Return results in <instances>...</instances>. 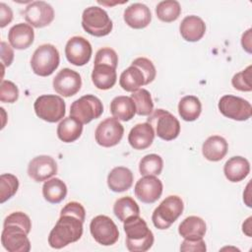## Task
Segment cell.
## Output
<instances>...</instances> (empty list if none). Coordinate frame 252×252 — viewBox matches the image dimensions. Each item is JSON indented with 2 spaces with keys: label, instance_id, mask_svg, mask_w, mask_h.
<instances>
[{
  "label": "cell",
  "instance_id": "1",
  "mask_svg": "<svg viewBox=\"0 0 252 252\" xmlns=\"http://www.w3.org/2000/svg\"><path fill=\"white\" fill-rule=\"evenodd\" d=\"M32 228V221L23 212H14L4 220L1 234L3 247L9 252H29L31 242L28 238Z\"/></svg>",
  "mask_w": 252,
  "mask_h": 252
},
{
  "label": "cell",
  "instance_id": "2",
  "mask_svg": "<svg viewBox=\"0 0 252 252\" xmlns=\"http://www.w3.org/2000/svg\"><path fill=\"white\" fill-rule=\"evenodd\" d=\"M84 221L76 215L60 212V218L48 236V244L54 249H61L78 241L83 234Z\"/></svg>",
  "mask_w": 252,
  "mask_h": 252
},
{
  "label": "cell",
  "instance_id": "3",
  "mask_svg": "<svg viewBox=\"0 0 252 252\" xmlns=\"http://www.w3.org/2000/svg\"><path fill=\"white\" fill-rule=\"evenodd\" d=\"M126 233V247L131 252L148 251L154 244V234L147 222L139 216L128 218L123 224Z\"/></svg>",
  "mask_w": 252,
  "mask_h": 252
},
{
  "label": "cell",
  "instance_id": "4",
  "mask_svg": "<svg viewBox=\"0 0 252 252\" xmlns=\"http://www.w3.org/2000/svg\"><path fill=\"white\" fill-rule=\"evenodd\" d=\"M184 209L183 201L176 195L166 197L158 208L155 209L152 220L158 229H166L182 215Z\"/></svg>",
  "mask_w": 252,
  "mask_h": 252
},
{
  "label": "cell",
  "instance_id": "5",
  "mask_svg": "<svg viewBox=\"0 0 252 252\" xmlns=\"http://www.w3.org/2000/svg\"><path fill=\"white\" fill-rule=\"evenodd\" d=\"M82 27L89 34L101 37L110 33L113 24L102 8L91 6L83 12Z\"/></svg>",
  "mask_w": 252,
  "mask_h": 252
},
{
  "label": "cell",
  "instance_id": "6",
  "mask_svg": "<svg viewBox=\"0 0 252 252\" xmlns=\"http://www.w3.org/2000/svg\"><path fill=\"white\" fill-rule=\"evenodd\" d=\"M60 56L57 48L45 43L38 46L31 59V66L34 74L40 77L50 76L59 66Z\"/></svg>",
  "mask_w": 252,
  "mask_h": 252
},
{
  "label": "cell",
  "instance_id": "7",
  "mask_svg": "<svg viewBox=\"0 0 252 252\" xmlns=\"http://www.w3.org/2000/svg\"><path fill=\"white\" fill-rule=\"evenodd\" d=\"M147 122L153 127L158 137L164 141H171L180 133L178 119L167 110L158 108L153 111L147 118Z\"/></svg>",
  "mask_w": 252,
  "mask_h": 252
},
{
  "label": "cell",
  "instance_id": "8",
  "mask_svg": "<svg viewBox=\"0 0 252 252\" xmlns=\"http://www.w3.org/2000/svg\"><path fill=\"white\" fill-rule=\"evenodd\" d=\"M34 112L40 119L55 123L65 116V101L56 94H42L38 96L33 103Z\"/></svg>",
  "mask_w": 252,
  "mask_h": 252
},
{
  "label": "cell",
  "instance_id": "9",
  "mask_svg": "<svg viewBox=\"0 0 252 252\" xmlns=\"http://www.w3.org/2000/svg\"><path fill=\"white\" fill-rule=\"evenodd\" d=\"M102 112L103 106L101 100L93 94L81 96L73 101L70 107V116L82 124H88L92 120L98 118Z\"/></svg>",
  "mask_w": 252,
  "mask_h": 252
},
{
  "label": "cell",
  "instance_id": "10",
  "mask_svg": "<svg viewBox=\"0 0 252 252\" xmlns=\"http://www.w3.org/2000/svg\"><path fill=\"white\" fill-rule=\"evenodd\" d=\"M90 231L94 239L103 246H110L119 238L118 227L109 217L103 215L96 216L91 220Z\"/></svg>",
  "mask_w": 252,
  "mask_h": 252
},
{
  "label": "cell",
  "instance_id": "11",
  "mask_svg": "<svg viewBox=\"0 0 252 252\" xmlns=\"http://www.w3.org/2000/svg\"><path fill=\"white\" fill-rule=\"evenodd\" d=\"M218 106L223 116L232 120L245 121L252 115L250 102L239 96L225 94L220 97Z\"/></svg>",
  "mask_w": 252,
  "mask_h": 252
},
{
  "label": "cell",
  "instance_id": "12",
  "mask_svg": "<svg viewBox=\"0 0 252 252\" xmlns=\"http://www.w3.org/2000/svg\"><path fill=\"white\" fill-rule=\"evenodd\" d=\"M124 128L119 120L109 117L101 121L94 132L96 143L104 148L116 146L122 139Z\"/></svg>",
  "mask_w": 252,
  "mask_h": 252
},
{
  "label": "cell",
  "instance_id": "13",
  "mask_svg": "<svg viewBox=\"0 0 252 252\" xmlns=\"http://www.w3.org/2000/svg\"><path fill=\"white\" fill-rule=\"evenodd\" d=\"M25 20L33 28L48 26L54 19V10L50 4L44 1H33L24 11Z\"/></svg>",
  "mask_w": 252,
  "mask_h": 252
},
{
  "label": "cell",
  "instance_id": "14",
  "mask_svg": "<svg viewBox=\"0 0 252 252\" xmlns=\"http://www.w3.org/2000/svg\"><path fill=\"white\" fill-rule=\"evenodd\" d=\"M92 45L83 36L71 37L65 46V55L67 60L75 66L86 65L92 57Z\"/></svg>",
  "mask_w": 252,
  "mask_h": 252
},
{
  "label": "cell",
  "instance_id": "15",
  "mask_svg": "<svg viewBox=\"0 0 252 252\" xmlns=\"http://www.w3.org/2000/svg\"><path fill=\"white\" fill-rule=\"evenodd\" d=\"M53 89L58 94L69 97L76 94L82 87V79L78 72L64 68L54 77Z\"/></svg>",
  "mask_w": 252,
  "mask_h": 252
},
{
  "label": "cell",
  "instance_id": "16",
  "mask_svg": "<svg viewBox=\"0 0 252 252\" xmlns=\"http://www.w3.org/2000/svg\"><path fill=\"white\" fill-rule=\"evenodd\" d=\"M134 192L141 202L152 204L158 201L161 196L162 183L154 175H146L137 181Z\"/></svg>",
  "mask_w": 252,
  "mask_h": 252
},
{
  "label": "cell",
  "instance_id": "17",
  "mask_svg": "<svg viewBox=\"0 0 252 252\" xmlns=\"http://www.w3.org/2000/svg\"><path fill=\"white\" fill-rule=\"evenodd\" d=\"M57 173V163L50 156H37L28 165V174L35 182L49 179Z\"/></svg>",
  "mask_w": 252,
  "mask_h": 252
},
{
  "label": "cell",
  "instance_id": "18",
  "mask_svg": "<svg viewBox=\"0 0 252 252\" xmlns=\"http://www.w3.org/2000/svg\"><path fill=\"white\" fill-rule=\"evenodd\" d=\"M123 18L130 28L140 30L149 26L152 20V14L150 8L145 4L133 3L125 9Z\"/></svg>",
  "mask_w": 252,
  "mask_h": 252
},
{
  "label": "cell",
  "instance_id": "19",
  "mask_svg": "<svg viewBox=\"0 0 252 252\" xmlns=\"http://www.w3.org/2000/svg\"><path fill=\"white\" fill-rule=\"evenodd\" d=\"M34 39V32L29 24L19 23L13 26L8 32L10 45L15 49H27L32 45Z\"/></svg>",
  "mask_w": 252,
  "mask_h": 252
},
{
  "label": "cell",
  "instance_id": "20",
  "mask_svg": "<svg viewBox=\"0 0 252 252\" xmlns=\"http://www.w3.org/2000/svg\"><path fill=\"white\" fill-rule=\"evenodd\" d=\"M155 139V131L148 123H139L129 132L128 142L135 150H145L149 148Z\"/></svg>",
  "mask_w": 252,
  "mask_h": 252
},
{
  "label": "cell",
  "instance_id": "21",
  "mask_svg": "<svg viewBox=\"0 0 252 252\" xmlns=\"http://www.w3.org/2000/svg\"><path fill=\"white\" fill-rule=\"evenodd\" d=\"M179 32L186 41L195 42L204 36L206 32V25L198 16H187L182 20L179 26Z\"/></svg>",
  "mask_w": 252,
  "mask_h": 252
},
{
  "label": "cell",
  "instance_id": "22",
  "mask_svg": "<svg viewBox=\"0 0 252 252\" xmlns=\"http://www.w3.org/2000/svg\"><path fill=\"white\" fill-rule=\"evenodd\" d=\"M132 171L124 166L114 167L107 175V185L109 189L116 193H121L130 189L133 184Z\"/></svg>",
  "mask_w": 252,
  "mask_h": 252
},
{
  "label": "cell",
  "instance_id": "23",
  "mask_svg": "<svg viewBox=\"0 0 252 252\" xmlns=\"http://www.w3.org/2000/svg\"><path fill=\"white\" fill-rule=\"evenodd\" d=\"M250 172L249 161L240 156L230 158L223 166V173L230 182H239L243 180Z\"/></svg>",
  "mask_w": 252,
  "mask_h": 252
},
{
  "label": "cell",
  "instance_id": "24",
  "mask_svg": "<svg viewBox=\"0 0 252 252\" xmlns=\"http://www.w3.org/2000/svg\"><path fill=\"white\" fill-rule=\"evenodd\" d=\"M228 145L224 138L214 135L209 137L202 146V153L206 159L210 161H219L227 154Z\"/></svg>",
  "mask_w": 252,
  "mask_h": 252
},
{
  "label": "cell",
  "instance_id": "25",
  "mask_svg": "<svg viewBox=\"0 0 252 252\" xmlns=\"http://www.w3.org/2000/svg\"><path fill=\"white\" fill-rule=\"evenodd\" d=\"M117 75L116 69L104 64H96L94 65V69L92 72V81L94 87L98 90H109L116 83Z\"/></svg>",
  "mask_w": 252,
  "mask_h": 252
},
{
  "label": "cell",
  "instance_id": "26",
  "mask_svg": "<svg viewBox=\"0 0 252 252\" xmlns=\"http://www.w3.org/2000/svg\"><path fill=\"white\" fill-rule=\"evenodd\" d=\"M110 112L115 119L126 122L136 114V106L131 96L118 95L110 102Z\"/></svg>",
  "mask_w": 252,
  "mask_h": 252
},
{
  "label": "cell",
  "instance_id": "27",
  "mask_svg": "<svg viewBox=\"0 0 252 252\" xmlns=\"http://www.w3.org/2000/svg\"><path fill=\"white\" fill-rule=\"evenodd\" d=\"M207 230L206 222L203 219L196 216H190L184 219L179 226L178 232L185 239L203 238Z\"/></svg>",
  "mask_w": 252,
  "mask_h": 252
},
{
  "label": "cell",
  "instance_id": "28",
  "mask_svg": "<svg viewBox=\"0 0 252 252\" xmlns=\"http://www.w3.org/2000/svg\"><path fill=\"white\" fill-rule=\"evenodd\" d=\"M57 136L64 143H72L80 138L83 124L72 116L63 118L57 126Z\"/></svg>",
  "mask_w": 252,
  "mask_h": 252
},
{
  "label": "cell",
  "instance_id": "29",
  "mask_svg": "<svg viewBox=\"0 0 252 252\" xmlns=\"http://www.w3.org/2000/svg\"><path fill=\"white\" fill-rule=\"evenodd\" d=\"M119 85L124 91L133 93L138 91L140 87L146 85V78L138 67L131 65L121 73Z\"/></svg>",
  "mask_w": 252,
  "mask_h": 252
},
{
  "label": "cell",
  "instance_id": "30",
  "mask_svg": "<svg viewBox=\"0 0 252 252\" xmlns=\"http://www.w3.org/2000/svg\"><path fill=\"white\" fill-rule=\"evenodd\" d=\"M42 195L47 202L58 204L65 199L67 195V186L59 178L48 179L42 186Z\"/></svg>",
  "mask_w": 252,
  "mask_h": 252
},
{
  "label": "cell",
  "instance_id": "31",
  "mask_svg": "<svg viewBox=\"0 0 252 252\" xmlns=\"http://www.w3.org/2000/svg\"><path fill=\"white\" fill-rule=\"evenodd\" d=\"M202 111L200 99L195 95H185L178 103V113L184 121L196 120Z\"/></svg>",
  "mask_w": 252,
  "mask_h": 252
},
{
  "label": "cell",
  "instance_id": "32",
  "mask_svg": "<svg viewBox=\"0 0 252 252\" xmlns=\"http://www.w3.org/2000/svg\"><path fill=\"white\" fill-rule=\"evenodd\" d=\"M113 213L120 221H125L128 218L140 215V208L136 201L129 196L119 198L113 206Z\"/></svg>",
  "mask_w": 252,
  "mask_h": 252
},
{
  "label": "cell",
  "instance_id": "33",
  "mask_svg": "<svg viewBox=\"0 0 252 252\" xmlns=\"http://www.w3.org/2000/svg\"><path fill=\"white\" fill-rule=\"evenodd\" d=\"M157 17L165 23L176 21L181 14V7L176 0H164L159 2L156 7Z\"/></svg>",
  "mask_w": 252,
  "mask_h": 252
},
{
  "label": "cell",
  "instance_id": "34",
  "mask_svg": "<svg viewBox=\"0 0 252 252\" xmlns=\"http://www.w3.org/2000/svg\"><path fill=\"white\" fill-rule=\"evenodd\" d=\"M136 106V113L142 116L150 115L154 110V102L151 94L146 89H139L131 94Z\"/></svg>",
  "mask_w": 252,
  "mask_h": 252
},
{
  "label": "cell",
  "instance_id": "35",
  "mask_svg": "<svg viewBox=\"0 0 252 252\" xmlns=\"http://www.w3.org/2000/svg\"><path fill=\"white\" fill-rule=\"evenodd\" d=\"M163 167L162 158L157 154H150L142 158L139 163V171L143 176H157L161 173Z\"/></svg>",
  "mask_w": 252,
  "mask_h": 252
},
{
  "label": "cell",
  "instance_id": "36",
  "mask_svg": "<svg viewBox=\"0 0 252 252\" xmlns=\"http://www.w3.org/2000/svg\"><path fill=\"white\" fill-rule=\"evenodd\" d=\"M19 188L18 178L11 173H3L0 176V203L11 199Z\"/></svg>",
  "mask_w": 252,
  "mask_h": 252
},
{
  "label": "cell",
  "instance_id": "37",
  "mask_svg": "<svg viewBox=\"0 0 252 252\" xmlns=\"http://www.w3.org/2000/svg\"><path fill=\"white\" fill-rule=\"evenodd\" d=\"M251 70L252 66L249 65L243 71L236 73L232 79L231 84L234 89L241 91V92H251L252 91V84H251Z\"/></svg>",
  "mask_w": 252,
  "mask_h": 252
},
{
  "label": "cell",
  "instance_id": "38",
  "mask_svg": "<svg viewBox=\"0 0 252 252\" xmlns=\"http://www.w3.org/2000/svg\"><path fill=\"white\" fill-rule=\"evenodd\" d=\"M96 64H104V65H109L113 68L116 69L117 64H118V55L110 47H102L99 50H97L94 58V65Z\"/></svg>",
  "mask_w": 252,
  "mask_h": 252
},
{
  "label": "cell",
  "instance_id": "39",
  "mask_svg": "<svg viewBox=\"0 0 252 252\" xmlns=\"http://www.w3.org/2000/svg\"><path fill=\"white\" fill-rule=\"evenodd\" d=\"M131 65H134L136 67H138L144 74L145 78H146V85H149L150 83H152L157 75V71H156V67L153 64V62L145 57H139L133 60V62L131 63Z\"/></svg>",
  "mask_w": 252,
  "mask_h": 252
},
{
  "label": "cell",
  "instance_id": "40",
  "mask_svg": "<svg viewBox=\"0 0 252 252\" xmlns=\"http://www.w3.org/2000/svg\"><path fill=\"white\" fill-rule=\"evenodd\" d=\"M19 97L18 87L11 81L3 80L0 88V100L2 102L13 103Z\"/></svg>",
  "mask_w": 252,
  "mask_h": 252
},
{
  "label": "cell",
  "instance_id": "41",
  "mask_svg": "<svg viewBox=\"0 0 252 252\" xmlns=\"http://www.w3.org/2000/svg\"><path fill=\"white\" fill-rule=\"evenodd\" d=\"M207 250L206 243L203 240V238H198V239H185L182 241L180 245V251L182 252H205Z\"/></svg>",
  "mask_w": 252,
  "mask_h": 252
},
{
  "label": "cell",
  "instance_id": "42",
  "mask_svg": "<svg viewBox=\"0 0 252 252\" xmlns=\"http://www.w3.org/2000/svg\"><path fill=\"white\" fill-rule=\"evenodd\" d=\"M14 59V51L11 45L1 41V62L3 66H10Z\"/></svg>",
  "mask_w": 252,
  "mask_h": 252
},
{
  "label": "cell",
  "instance_id": "43",
  "mask_svg": "<svg viewBox=\"0 0 252 252\" xmlns=\"http://www.w3.org/2000/svg\"><path fill=\"white\" fill-rule=\"evenodd\" d=\"M13 20L12 9L5 3H0V28H5Z\"/></svg>",
  "mask_w": 252,
  "mask_h": 252
},
{
  "label": "cell",
  "instance_id": "44",
  "mask_svg": "<svg viewBox=\"0 0 252 252\" xmlns=\"http://www.w3.org/2000/svg\"><path fill=\"white\" fill-rule=\"evenodd\" d=\"M251 29H249L245 33H243L242 35V39H241V44L243 46V48L247 51V52H251V43H250V38H251Z\"/></svg>",
  "mask_w": 252,
  "mask_h": 252
},
{
  "label": "cell",
  "instance_id": "45",
  "mask_svg": "<svg viewBox=\"0 0 252 252\" xmlns=\"http://www.w3.org/2000/svg\"><path fill=\"white\" fill-rule=\"evenodd\" d=\"M242 230H243V232L246 233L248 236H251V232H250V230H251V217L248 218L245 222H243V224H242Z\"/></svg>",
  "mask_w": 252,
  "mask_h": 252
}]
</instances>
